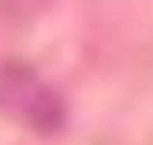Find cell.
Returning a JSON list of instances; mask_svg holds the SVG:
<instances>
[{"instance_id": "6da1fadb", "label": "cell", "mask_w": 153, "mask_h": 145, "mask_svg": "<svg viewBox=\"0 0 153 145\" xmlns=\"http://www.w3.org/2000/svg\"><path fill=\"white\" fill-rule=\"evenodd\" d=\"M0 112L37 134H56L67 123L64 97L22 63H0Z\"/></svg>"}]
</instances>
